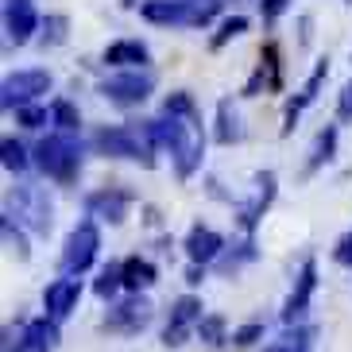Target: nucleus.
<instances>
[{
  "instance_id": "nucleus-17",
  "label": "nucleus",
  "mask_w": 352,
  "mask_h": 352,
  "mask_svg": "<svg viewBox=\"0 0 352 352\" xmlns=\"http://www.w3.org/2000/svg\"><path fill=\"white\" fill-rule=\"evenodd\" d=\"M228 244H225V236H221L217 228H209V225H190V232H186V240H182V252H186V259L190 263H206V267H213L221 259V252H225Z\"/></svg>"
},
{
  "instance_id": "nucleus-3",
  "label": "nucleus",
  "mask_w": 352,
  "mask_h": 352,
  "mask_svg": "<svg viewBox=\"0 0 352 352\" xmlns=\"http://www.w3.org/2000/svg\"><path fill=\"white\" fill-rule=\"evenodd\" d=\"M35 166H39L43 178H51L58 186H74L78 178H82V140L78 132H51L43 135L39 144H35Z\"/></svg>"
},
{
  "instance_id": "nucleus-32",
  "label": "nucleus",
  "mask_w": 352,
  "mask_h": 352,
  "mask_svg": "<svg viewBox=\"0 0 352 352\" xmlns=\"http://www.w3.org/2000/svg\"><path fill=\"white\" fill-rule=\"evenodd\" d=\"M12 113H16V124L28 128V132H39V128L51 124V104L32 101V104H20V109H12Z\"/></svg>"
},
{
  "instance_id": "nucleus-22",
  "label": "nucleus",
  "mask_w": 352,
  "mask_h": 352,
  "mask_svg": "<svg viewBox=\"0 0 352 352\" xmlns=\"http://www.w3.org/2000/svg\"><path fill=\"white\" fill-rule=\"evenodd\" d=\"M333 155H337V124H325L318 135H314V144H310V155H306V166H302V175L310 178L318 175L321 166H329Z\"/></svg>"
},
{
  "instance_id": "nucleus-7",
  "label": "nucleus",
  "mask_w": 352,
  "mask_h": 352,
  "mask_svg": "<svg viewBox=\"0 0 352 352\" xmlns=\"http://www.w3.org/2000/svg\"><path fill=\"white\" fill-rule=\"evenodd\" d=\"M8 213L16 221H23L32 232H39V236H47L51 225H54V206H51V197H47V190H43L39 182H20V186L12 190Z\"/></svg>"
},
{
  "instance_id": "nucleus-4",
  "label": "nucleus",
  "mask_w": 352,
  "mask_h": 352,
  "mask_svg": "<svg viewBox=\"0 0 352 352\" xmlns=\"http://www.w3.org/2000/svg\"><path fill=\"white\" fill-rule=\"evenodd\" d=\"M225 0H144L140 16L155 28H209Z\"/></svg>"
},
{
  "instance_id": "nucleus-33",
  "label": "nucleus",
  "mask_w": 352,
  "mask_h": 352,
  "mask_svg": "<svg viewBox=\"0 0 352 352\" xmlns=\"http://www.w3.org/2000/svg\"><path fill=\"white\" fill-rule=\"evenodd\" d=\"M163 113L186 116V120H197V124H201V109H197V101L186 94V89H175V94H166V97H163Z\"/></svg>"
},
{
  "instance_id": "nucleus-18",
  "label": "nucleus",
  "mask_w": 352,
  "mask_h": 352,
  "mask_svg": "<svg viewBox=\"0 0 352 352\" xmlns=\"http://www.w3.org/2000/svg\"><path fill=\"white\" fill-rule=\"evenodd\" d=\"M263 89H271V94H279V89H283V63H279V47H275V43H267V47H263L259 66L252 70L248 82H244L240 97H259Z\"/></svg>"
},
{
  "instance_id": "nucleus-12",
  "label": "nucleus",
  "mask_w": 352,
  "mask_h": 352,
  "mask_svg": "<svg viewBox=\"0 0 352 352\" xmlns=\"http://www.w3.org/2000/svg\"><path fill=\"white\" fill-rule=\"evenodd\" d=\"M314 290H318V259L306 256L298 275H294V287H290L287 302H283V321L287 325H298L306 318V310H310V302H314Z\"/></svg>"
},
{
  "instance_id": "nucleus-36",
  "label": "nucleus",
  "mask_w": 352,
  "mask_h": 352,
  "mask_svg": "<svg viewBox=\"0 0 352 352\" xmlns=\"http://www.w3.org/2000/svg\"><path fill=\"white\" fill-rule=\"evenodd\" d=\"M256 4H259V20L263 23H275L290 8V0H256Z\"/></svg>"
},
{
  "instance_id": "nucleus-23",
  "label": "nucleus",
  "mask_w": 352,
  "mask_h": 352,
  "mask_svg": "<svg viewBox=\"0 0 352 352\" xmlns=\"http://www.w3.org/2000/svg\"><path fill=\"white\" fill-rule=\"evenodd\" d=\"M159 283V267L144 256H128L124 259V290L128 294H147Z\"/></svg>"
},
{
  "instance_id": "nucleus-28",
  "label": "nucleus",
  "mask_w": 352,
  "mask_h": 352,
  "mask_svg": "<svg viewBox=\"0 0 352 352\" xmlns=\"http://www.w3.org/2000/svg\"><path fill=\"white\" fill-rule=\"evenodd\" d=\"M66 39H70V16L51 12V16L43 20V28H39V47L43 51H54V47H63Z\"/></svg>"
},
{
  "instance_id": "nucleus-5",
  "label": "nucleus",
  "mask_w": 352,
  "mask_h": 352,
  "mask_svg": "<svg viewBox=\"0 0 352 352\" xmlns=\"http://www.w3.org/2000/svg\"><path fill=\"white\" fill-rule=\"evenodd\" d=\"M97 256H101V228H97L94 217H85L66 232L63 256H58V271H63V275H85V271L97 263Z\"/></svg>"
},
{
  "instance_id": "nucleus-26",
  "label": "nucleus",
  "mask_w": 352,
  "mask_h": 352,
  "mask_svg": "<svg viewBox=\"0 0 352 352\" xmlns=\"http://www.w3.org/2000/svg\"><path fill=\"white\" fill-rule=\"evenodd\" d=\"M194 337H197L201 344H209V349H221V344H228V341H232V333H228L225 314H206V318L197 321Z\"/></svg>"
},
{
  "instance_id": "nucleus-21",
  "label": "nucleus",
  "mask_w": 352,
  "mask_h": 352,
  "mask_svg": "<svg viewBox=\"0 0 352 352\" xmlns=\"http://www.w3.org/2000/svg\"><path fill=\"white\" fill-rule=\"evenodd\" d=\"M244 140V120H240L236 104L228 101V97H221L217 101V124H213V144L221 147H232Z\"/></svg>"
},
{
  "instance_id": "nucleus-6",
  "label": "nucleus",
  "mask_w": 352,
  "mask_h": 352,
  "mask_svg": "<svg viewBox=\"0 0 352 352\" xmlns=\"http://www.w3.org/2000/svg\"><path fill=\"white\" fill-rule=\"evenodd\" d=\"M97 94L109 104H116V109H140L147 97L155 94V74L147 66L144 70H116L113 78L97 82Z\"/></svg>"
},
{
  "instance_id": "nucleus-13",
  "label": "nucleus",
  "mask_w": 352,
  "mask_h": 352,
  "mask_svg": "<svg viewBox=\"0 0 352 352\" xmlns=\"http://www.w3.org/2000/svg\"><path fill=\"white\" fill-rule=\"evenodd\" d=\"M135 201L132 190H120V186H101L94 194H85V217L94 221H109V225H124L128 217V206Z\"/></svg>"
},
{
  "instance_id": "nucleus-35",
  "label": "nucleus",
  "mask_w": 352,
  "mask_h": 352,
  "mask_svg": "<svg viewBox=\"0 0 352 352\" xmlns=\"http://www.w3.org/2000/svg\"><path fill=\"white\" fill-rule=\"evenodd\" d=\"M263 337H267V325H263V321H244V325L232 329V344H240V349H252V344H259Z\"/></svg>"
},
{
  "instance_id": "nucleus-20",
  "label": "nucleus",
  "mask_w": 352,
  "mask_h": 352,
  "mask_svg": "<svg viewBox=\"0 0 352 352\" xmlns=\"http://www.w3.org/2000/svg\"><path fill=\"white\" fill-rule=\"evenodd\" d=\"M58 344H63V329H58V321H54L51 314L32 318L23 325V337H20L23 352H54Z\"/></svg>"
},
{
  "instance_id": "nucleus-19",
  "label": "nucleus",
  "mask_w": 352,
  "mask_h": 352,
  "mask_svg": "<svg viewBox=\"0 0 352 352\" xmlns=\"http://www.w3.org/2000/svg\"><path fill=\"white\" fill-rule=\"evenodd\" d=\"M101 63L109 66V70H144L147 63H151V47H147L144 39H116L104 47Z\"/></svg>"
},
{
  "instance_id": "nucleus-16",
  "label": "nucleus",
  "mask_w": 352,
  "mask_h": 352,
  "mask_svg": "<svg viewBox=\"0 0 352 352\" xmlns=\"http://www.w3.org/2000/svg\"><path fill=\"white\" fill-rule=\"evenodd\" d=\"M82 302V275H63V279L47 283L43 290V310L51 314L54 321H66Z\"/></svg>"
},
{
  "instance_id": "nucleus-41",
  "label": "nucleus",
  "mask_w": 352,
  "mask_h": 352,
  "mask_svg": "<svg viewBox=\"0 0 352 352\" xmlns=\"http://www.w3.org/2000/svg\"><path fill=\"white\" fill-rule=\"evenodd\" d=\"M16 352H23V349H16Z\"/></svg>"
},
{
  "instance_id": "nucleus-14",
  "label": "nucleus",
  "mask_w": 352,
  "mask_h": 352,
  "mask_svg": "<svg viewBox=\"0 0 352 352\" xmlns=\"http://www.w3.org/2000/svg\"><path fill=\"white\" fill-rule=\"evenodd\" d=\"M325 78H329V58H321V63L310 70V78L302 82V89L287 101V109H283V128H279V135H290V132H294L298 116L306 113L314 101H318V94H321V85H325Z\"/></svg>"
},
{
  "instance_id": "nucleus-8",
  "label": "nucleus",
  "mask_w": 352,
  "mask_h": 352,
  "mask_svg": "<svg viewBox=\"0 0 352 352\" xmlns=\"http://www.w3.org/2000/svg\"><path fill=\"white\" fill-rule=\"evenodd\" d=\"M151 318H155V306L147 302V294H128V298L109 306L101 329L120 333V337H135V333H144L147 325H151Z\"/></svg>"
},
{
  "instance_id": "nucleus-9",
  "label": "nucleus",
  "mask_w": 352,
  "mask_h": 352,
  "mask_svg": "<svg viewBox=\"0 0 352 352\" xmlns=\"http://www.w3.org/2000/svg\"><path fill=\"white\" fill-rule=\"evenodd\" d=\"M51 85H54V78H51V70H43V66H28V70H16V74H8L4 78V85H0V104L4 109H20V104H32V101H39L43 94H51Z\"/></svg>"
},
{
  "instance_id": "nucleus-39",
  "label": "nucleus",
  "mask_w": 352,
  "mask_h": 352,
  "mask_svg": "<svg viewBox=\"0 0 352 352\" xmlns=\"http://www.w3.org/2000/svg\"><path fill=\"white\" fill-rule=\"evenodd\" d=\"M206 263H186V287H201L206 283Z\"/></svg>"
},
{
  "instance_id": "nucleus-27",
  "label": "nucleus",
  "mask_w": 352,
  "mask_h": 352,
  "mask_svg": "<svg viewBox=\"0 0 352 352\" xmlns=\"http://www.w3.org/2000/svg\"><path fill=\"white\" fill-rule=\"evenodd\" d=\"M51 128L54 132H82V109L70 97H54L51 101Z\"/></svg>"
},
{
  "instance_id": "nucleus-10",
  "label": "nucleus",
  "mask_w": 352,
  "mask_h": 352,
  "mask_svg": "<svg viewBox=\"0 0 352 352\" xmlns=\"http://www.w3.org/2000/svg\"><path fill=\"white\" fill-rule=\"evenodd\" d=\"M206 306H201V298L197 294H178L175 302H170V318H166L163 333H159V341L166 344V349H182V344L194 337L197 321L206 318Z\"/></svg>"
},
{
  "instance_id": "nucleus-11",
  "label": "nucleus",
  "mask_w": 352,
  "mask_h": 352,
  "mask_svg": "<svg viewBox=\"0 0 352 352\" xmlns=\"http://www.w3.org/2000/svg\"><path fill=\"white\" fill-rule=\"evenodd\" d=\"M275 194H279V178H275V170H259L252 197H248V201H236V225H240V232H244V236H252V232H256V225L263 221V213L271 209Z\"/></svg>"
},
{
  "instance_id": "nucleus-30",
  "label": "nucleus",
  "mask_w": 352,
  "mask_h": 352,
  "mask_svg": "<svg viewBox=\"0 0 352 352\" xmlns=\"http://www.w3.org/2000/svg\"><path fill=\"white\" fill-rule=\"evenodd\" d=\"M116 290H124V263H104L101 275L94 279V294L101 302H113Z\"/></svg>"
},
{
  "instance_id": "nucleus-37",
  "label": "nucleus",
  "mask_w": 352,
  "mask_h": 352,
  "mask_svg": "<svg viewBox=\"0 0 352 352\" xmlns=\"http://www.w3.org/2000/svg\"><path fill=\"white\" fill-rule=\"evenodd\" d=\"M337 120H341V124L352 120V78L341 85V94H337Z\"/></svg>"
},
{
  "instance_id": "nucleus-34",
  "label": "nucleus",
  "mask_w": 352,
  "mask_h": 352,
  "mask_svg": "<svg viewBox=\"0 0 352 352\" xmlns=\"http://www.w3.org/2000/svg\"><path fill=\"white\" fill-rule=\"evenodd\" d=\"M0 232H4V244H8L12 252H16V259H32L28 236H23V228L16 225V217H12V213H4V217H0Z\"/></svg>"
},
{
  "instance_id": "nucleus-15",
  "label": "nucleus",
  "mask_w": 352,
  "mask_h": 352,
  "mask_svg": "<svg viewBox=\"0 0 352 352\" xmlns=\"http://www.w3.org/2000/svg\"><path fill=\"white\" fill-rule=\"evenodd\" d=\"M39 12H35V0H4V32H8V43L23 47V43L39 39Z\"/></svg>"
},
{
  "instance_id": "nucleus-2",
  "label": "nucleus",
  "mask_w": 352,
  "mask_h": 352,
  "mask_svg": "<svg viewBox=\"0 0 352 352\" xmlns=\"http://www.w3.org/2000/svg\"><path fill=\"white\" fill-rule=\"evenodd\" d=\"M155 132H159V147L170 151V163H175L178 182H186L201 170V159H206V128L197 120L186 116H155Z\"/></svg>"
},
{
  "instance_id": "nucleus-31",
  "label": "nucleus",
  "mask_w": 352,
  "mask_h": 352,
  "mask_svg": "<svg viewBox=\"0 0 352 352\" xmlns=\"http://www.w3.org/2000/svg\"><path fill=\"white\" fill-rule=\"evenodd\" d=\"M0 163H4L8 175H23V170L35 163V155H28V147H23L16 135H8V140L0 144Z\"/></svg>"
},
{
  "instance_id": "nucleus-25",
  "label": "nucleus",
  "mask_w": 352,
  "mask_h": 352,
  "mask_svg": "<svg viewBox=\"0 0 352 352\" xmlns=\"http://www.w3.org/2000/svg\"><path fill=\"white\" fill-rule=\"evenodd\" d=\"M252 259H259V248H256V240H252V236H244L232 252H228V248L221 252V259L213 263V267H217L221 275H236L240 267H248Z\"/></svg>"
},
{
  "instance_id": "nucleus-1",
  "label": "nucleus",
  "mask_w": 352,
  "mask_h": 352,
  "mask_svg": "<svg viewBox=\"0 0 352 352\" xmlns=\"http://www.w3.org/2000/svg\"><path fill=\"white\" fill-rule=\"evenodd\" d=\"M89 151L101 159L155 166V151H163V147H159L155 120H132V124H101L89 135Z\"/></svg>"
},
{
  "instance_id": "nucleus-40",
  "label": "nucleus",
  "mask_w": 352,
  "mask_h": 352,
  "mask_svg": "<svg viewBox=\"0 0 352 352\" xmlns=\"http://www.w3.org/2000/svg\"><path fill=\"white\" fill-rule=\"evenodd\" d=\"M124 4H128V8H132V4H135V0H124Z\"/></svg>"
},
{
  "instance_id": "nucleus-38",
  "label": "nucleus",
  "mask_w": 352,
  "mask_h": 352,
  "mask_svg": "<svg viewBox=\"0 0 352 352\" xmlns=\"http://www.w3.org/2000/svg\"><path fill=\"white\" fill-rule=\"evenodd\" d=\"M333 259L341 263V267H349L352 271V232H344L337 244H333Z\"/></svg>"
},
{
  "instance_id": "nucleus-29",
  "label": "nucleus",
  "mask_w": 352,
  "mask_h": 352,
  "mask_svg": "<svg viewBox=\"0 0 352 352\" xmlns=\"http://www.w3.org/2000/svg\"><path fill=\"white\" fill-rule=\"evenodd\" d=\"M252 28V20L248 16H221V23H217V32H213V39H209V51H221V47H228L232 39H240V35Z\"/></svg>"
},
{
  "instance_id": "nucleus-24",
  "label": "nucleus",
  "mask_w": 352,
  "mask_h": 352,
  "mask_svg": "<svg viewBox=\"0 0 352 352\" xmlns=\"http://www.w3.org/2000/svg\"><path fill=\"white\" fill-rule=\"evenodd\" d=\"M314 341H318V325H287V329L275 337L263 352H314Z\"/></svg>"
}]
</instances>
